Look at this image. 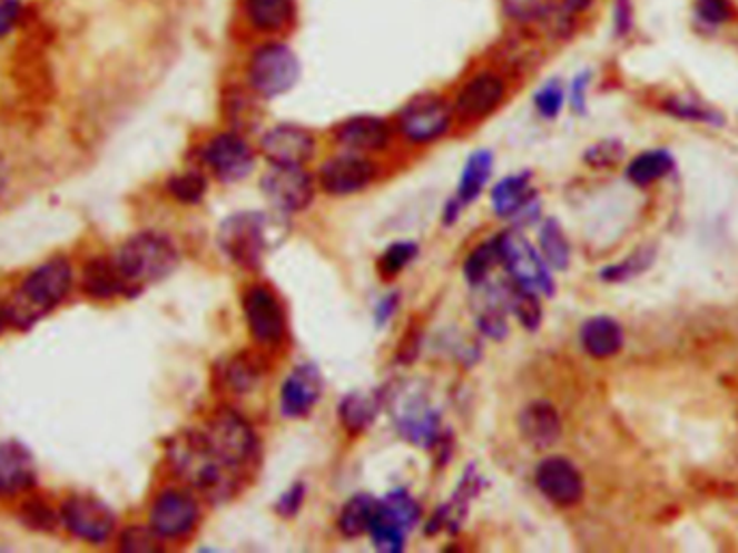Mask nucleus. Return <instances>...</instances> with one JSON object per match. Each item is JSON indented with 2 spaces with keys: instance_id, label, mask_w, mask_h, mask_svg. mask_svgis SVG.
Listing matches in <instances>:
<instances>
[{
  "instance_id": "nucleus-41",
  "label": "nucleus",
  "mask_w": 738,
  "mask_h": 553,
  "mask_svg": "<svg viewBox=\"0 0 738 553\" xmlns=\"http://www.w3.org/2000/svg\"><path fill=\"white\" fill-rule=\"evenodd\" d=\"M563 102H565V89H563L562 80H558V78L547 80L533 96L535 111L540 112L544 119H555L562 112Z\"/></svg>"
},
{
  "instance_id": "nucleus-53",
  "label": "nucleus",
  "mask_w": 738,
  "mask_h": 553,
  "mask_svg": "<svg viewBox=\"0 0 738 553\" xmlns=\"http://www.w3.org/2000/svg\"><path fill=\"white\" fill-rule=\"evenodd\" d=\"M597 0H562L563 9H568L574 16H581L594 7Z\"/></svg>"
},
{
  "instance_id": "nucleus-40",
  "label": "nucleus",
  "mask_w": 738,
  "mask_h": 553,
  "mask_svg": "<svg viewBox=\"0 0 738 553\" xmlns=\"http://www.w3.org/2000/svg\"><path fill=\"white\" fill-rule=\"evenodd\" d=\"M655 261V249L652 247H643L639 251H634L631 258L624 259L622 264H616V266H609L600 273V277L604 282H627V279H633L639 273H643L650 264Z\"/></svg>"
},
{
  "instance_id": "nucleus-45",
  "label": "nucleus",
  "mask_w": 738,
  "mask_h": 553,
  "mask_svg": "<svg viewBox=\"0 0 738 553\" xmlns=\"http://www.w3.org/2000/svg\"><path fill=\"white\" fill-rule=\"evenodd\" d=\"M634 18H637V11H634L633 0H613L611 2V31H613V38H631L634 31Z\"/></svg>"
},
{
  "instance_id": "nucleus-3",
  "label": "nucleus",
  "mask_w": 738,
  "mask_h": 553,
  "mask_svg": "<svg viewBox=\"0 0 738 553\" xmlns=\"http://www.w3.org/2000/svg\"><path fill=\"white\" fill-rule=\"evenodd\" d=\"M130 295H139L145 286L169 277L179 264L174 240L160 231H139L130 236L112 256Z\"/></svg>"
},
{
  "instance_id": "nucleus-16",
  "label": "nucleus",
  "mask_w": 738,
  "mask_h": 553,
  "mask_svg": "<svg viewBox=\"0 0 738 553\" xmlns=\"http://www.w3.org/2000/svg\"><path fill=\"white\" fill-rule=\"evenodd\" d=\"M535 484L558 506H574L581 502L586 488L579 470L562 456H551L538 465Z\"/></svg>"
},
{
  "instance_id": "nucleus-19",
  "label": "nucleus",
  "mask_w": 738,
  "mask_h": 553,
  "mask_svg": "<svg viewBox=\"0 0 738 553\" xmlns=\"http://www.w3.org/2000/svg\"><path fill=\"white\" fill-rule=\"evenodd\" d=\"M335 141L340 148L351 154H370L381 151L391 141V128L387 121L374 115H358L346 119L335 130Z\"/></svg>"
},
{
  "instance_id": "nucleus-47",
  "label": "nucleus",
  "mask_w": 738,
  "mask_h": 553,
  "mask_svg": "<svg viewBox=\"0 0 738 553\" xmlns=\"http://www.w3.org/2000/svg\"><path fill=\"white\" fill-rule=\"evenodd\" d=\"M227 378L236 392H248L255 387V383L259 378V369L253 364V359L245 355V357H238L232 362Z\"/></svg>"
},
{
  "instance_id": "nucleus-5",
  "label": "nucleus",
  "mask_w": 738,
  "mask_h": 553,
  "mask_svg": "<svg viewBox=\"0 0 738 553\" xmlns=\"http://www.w3.org/2000/svg\"><path fill=\"white\" fill-rule=\"evenodd\" d=\"M298 78L301 61L296 52L282 41H268L255 48L246 66V80L250 91L266 100L292 91Z\"/></svg>"
},
{
  "instance_id": "nucleus-30",
  "label": "nucleus",
  "mask_w": 738,
  "mask_h": 553,
  "mask_svg": "<svg viewBox=\"0 0 738 553\" xmlns=\"http://www.w3.org/2000/svg\"><path fill=\"white\" fill-rule=\"evenodd\" d=\"M381 398L374 392H354L340 405L342 424L351 433H363L378 415Z\"/></svg>"
},
{
  "instance_id": "nucleus-22",
  "label": "nucleus",
  "mask_w": 738,
  "mask_h": 553,
  "mask_svg": "<svg viewBox=\"0 0 738 553\" xmlns=\"http://www.w3.org/2000/svg\"><path fill=\"white\" fill-rule=\"evenodd\" d=\"M519 431L531 447L547 450L560 442L562 419L549 403H533L521 413Z\"/></svg>"
},
{
  "instance_id": "nucleus-31",
  "label": "nucleus",
  "mask_w": 738,
  "mask_h": 553,
  "mask_svg": "<svg viewBox=\"0 0 738 553\" xmlns=\"http://www.w3.org/2000/svg\"><path fill=\"white\" fill-rule=\"evenodd\" d=\"M381 502L372 495H356L344 506L340 515V530L346 536H358L370 530L372 519L378 513Z\"/></svg>"
},
{
  "instance_id": "nucleus-4",
  "label": "nucleus",
  "mask_w": 738,
  "mask_h": 553,
  "mask_svg": "<svg viewBox=\"0 0 738 553\" xmlns=\"http://www.w3.org/2000/svg\"><path fill=\"white\" fill-rule=\"evenodd\" d=\"M285 223L262 213H238L220 225V249L245 268H257L264 254H268L283 238Z\"/></svg>"
},
{
  "instance_id": "nucleus-39",
  "label": "nucleus",
  "mask_w": 738,
  "mask_h": 553,
  "mask_svg": "<svg viewBox=\"0 0 738 553\" xmlns=\"http://www.w3.org/2000/svg\"><path fill=\"white\" fill-rule=\"evenodd\" d=\"M508 309H512L516 314V318L521 320L523 327H528L529 332L538 329L540 320H542V309L535 295L531 290L516 286L508 288Z\"/></svg>"
},
{
  "instance_id": "nucleus-52",
  "label": "nucleus",
  "mask_w": 738,
  "mask_h": 553,
  "mask_svg": "<svg viewBox=\"0 0 738 553\" xmlns=\"http://www.w3.org/2000/svg\"><path fill=\"white\" fill-rule=\"evenodd\" d=\"M395 305H397V296L395 295L387 296V298L378 305V309H376V320H378V325H383L385 320L391 318Z\"/></svg>"
},
{
  "instance_id": "nucleus-35",
  "label": "nucleus",
  "mask_w": 738,
  "mask_h": 553,
  "mask_svg": "<svg viewBox=\"0 0 738 553\" xmlns=\"http://www.w3.org/2000/svg\"><path fill=\"white\" fill-rule=\"evenodd\" d=\"M370 536L374 541V545L385 553H397L404 550L406 543V530L400 527L395 521H391L378 506V513L372 519L370 523Z\"/></svg>"
},
{
  "instance_id": "nucleus-44",
  "label": "nucleus",
  "mask_w": 738,
  "mask_h": 553,
  "mask_svg": "<svg viewBox=\"0 0 738 553\" xmlns=\"http://www.w3.org/2000/svg\"><path fill=\"white\" fill-rule=\"evenodd\" d=\"M624 156V144L618 139H604L598 141L592 148L583 154V160L594 167V169H609L613 165H618Z\"/></svg>"
},
{
  "instance_id": "nucleus-20",
  "label": "nucleus",
  "mask_w": 738,
  "mask_h": 553,
  "mask_svg": "<svg viewBox=\"0 0 738 553\" xmlns=\"http://www.w3.org/2000/svg\"><path fill=\"white\" fill-rule=\"evenodd\" d=\"M36 461L16 442H0V497H16L36 486Z\"/></svg>"
},
{
  "instance_id": "nucleus-1",
  "label": "nucleus",
  "mask_w": 738,
  "mask_h": 553,
  "mask_svg": "<svg viewBox=\"0 0 738 553\" xmlns=\"http://www.w3.org/2000/svg\"><path fill=\"white\" fill-rule=\"evenodd\" d=\"M73 268L70 259H46L33 268L13 295L4 300L7 327L18 332H29L52 314L71 293Z\"/></svg>"
},
{
  "instance_id": "nucleus-18",
  "label": "nucleus",
  "mask_w": 738,
  "mask_h": 553,
  "mask_svg": "<svg viewBox=\"0 0 738 553\" xmlns=\"http://www.w3.org/2000/svg\"><path fill=\"white\" fill-rule=\"evenodd\" d=\"M505 98V80L494 72L473 76L457 93L456 112L464 121L484 119L501 107Z\"/></svg>"
},
{
  "instance_id": "nucleus-51",
  "label": "nucleus",
  "mask_w": 738,
  "mask_h": 553,
  "mask_svg": "<svg viewBox=\"0 0 738 553\" xmlns=\"http://www.w3.org/2000/svg\"><path fill=\"white\" fill-rule=\"evenodd\" d=\"M27 519L31 521L33 527H41V525L43 527H52L55 521H59V519H55V513L50 508H46L41 504H31L29 513H27Z\"/></svg>"
},
{
  "instance_id": "nucleus-23",
  "label": "nucleus",
  "mask_w": 738,
  "mask_h": 553,
  "mask_svg": "<svg viewBox=\"0 0 738 553\" xmlns=\"http://www.w3.org/2000/svg\"><path fill=\"white\" fill-rule=\"evenodd\" d=\"M492 208L499 217H521L525 210H533L535 192L531 188V174L523 171L510 176L492 188Z\"/></svg>"
},
{
  "instance_id": "nucleus-38",
  "label": "nucleus",
  "mask_w": 738,
  "mask_h": 553,
  "mask_svg": "<svg viewBox=\"0 0 738 553\" xmlns=\"http://www.w3.org/2000/svg\"><path fill=\"white\" fill-rule=\"evenodd\" d=\"M499 259H501V254H499V243L496 240H492V243L489 240V243L480 245L466 258V264H464V275H466L469 284L471 286H482Z\"/></svg>"
},
{
  "instance_id": "nucleus-50",
  "label": "nucleus",
  "mask_w": 738,
  "mask_h": 553,
  "mask_svg": "<svg viewBox=\"0 0 738 553\" xmlns=\"http://www.w3.org/2000/svg\"><path fill=\"white\" fill-rule=\"evenodd\" d=\"M303 497H305V486L296 484L292 486L277 504V513L283 516H292L298 513V508L303 506Z\"/></svg>"
},
{
  "instance_id": "nucleus-55",
  "label": "nucleus",
  "mask_w": 738,
  "mask_h": 553,
  "mask_svg": "<svg viewBox=\"0 0 738 553\" xmlns=\"http://www.w3.org/2000/svg\"><path fill=\"white\" fill-rule=\"evenodd\" d=\"M7 325V320H4V303H0V329Z\"/></svg>"
},
{
  "instance_id": "nucleus-46",
  "label": "nucleus",
  "mask_w": 738,
  "mask_h": 553,
  "mask_svg": "<svg viewBox=\"0 0 738 553\" xmlns=\"http://www.w3.org/2000/svg\"><path fill=\"white\" fill-rule=\"evenodd\" d=\"M417 256V245L415 243H395L388 247L387 251L381 258V273L383 275H395L402 268H406Z\"/></svg>"
},
{
  "instance_id": "nucleus-2",
  "label": "nucleus",
  "mask_w": 738,
  "mask_h": 553,
  "mask_svg": "<svg viewBox=\"0 0 738 553\" xmlns=\"http://www.w3.org/2000/svg\"><path fill=\"white\" fill-rule=\"evenodd\" d=\"M167 458L179 480L201 491L211 502H225L236 491V472L225 465L210 447L204 433H177L167 447Z\"/></svg>"
},
{
  "instance_id": "nucleus-28",
  "label": "nucleus",
  "mask_w": 738,
  "mask_h": 553,
  "mask_svg": "<svg viewBox=\"0 0 738 553\" xmlns=\"http://www.w3.org/2000/svg\"><path fill=\"white\" fill-rule=\"evenodd\" d=\"M673 156L668 149H648L634 156L627 169L629 180L637 186H650L673 171Z\"/></svg>"
},
{
  "instance_id": "nucleus-13",
  "label": "nucleus",
  "mask_w": 738,
  "mask_h": 553,
  "mask_svg": "<svg viewBox=\"0 0 738 553\" xmlns=\"http://www.w3.org/2000/svg\"><path fill=\"white\" fill-rule=\"evenodd\" d=\"M199 519V506L195 497L181 488L163 491L149 511V525L165 539H181L193 532Z\"/></svg>"
},
{
  "instance_id": "nucleus-54",
  "label": "nucleus",
  "mask_w": 738,
  "mask_h": 553,
  "mask_svg": "<svg viewBox=\"0 0 738 553\" xmlns=\"http://www.w3.org/2000/svg\"><path fill=\"white\" fill-rule=\"evenodd\" d=\"M7 186H9V165H7V160L0 156V197H2V192L7 190Z\"/></svg>"
},
{
  "instance_id": "nucleus-17",
  "label": "nucleus",
  "mask_w": 738,
  "mask_h": 553,
  "mask_svg": "<svg viewBox=\"0 0 738 553\" xmlns=\"http://www.w3.org/2000/svg\"><path fill=\"white\" fill-rule=\"evenodd\" d=\"M245 318L253 337L262 344H277L285 333V316L277 296L266 286H253L245 295Z\"/></svg>"
},
{
  "instance_id": "nucleus-48",
  "label": "nucleus",
  "mask_w": 738,
  "mask_h": 553,
  "mask_svg": "<svg viewBox=\"0 0 738 553\" xmlns=\"http://www.w3.org/2000/svg\"><path fill=\"white\" fill-rule=\"evenodd\" d=\"M24 18V0H0V39L9 38Z\"/></svg>"
},
{
  "instance_id": "nucleus-6",
  "label": "nucleus",
  "mask_w": 738,
  "mask_h": 553,
  "mask_svg": "<svg viewBox=\"0 0 738 553\" xmlns=\"http://www.w3.org/2000/svg\"><path fill=\"white\" fill-rule=\"evenodd\" d=\"M214 454L229 467L240 470L257 452V437L245 417L232 408L216 411L204 431Z\"/></svg>"
},
{
  "instance_id": "nucleus-49",
  "label": "nucleus",
  "mask_w": 738,
  "mask_h": 553,
  "mask_svg": "<svg viewBox=\"0 0 738 553\" xmlns=\"http://www.w3.org/2000/svg\"><path fill=\"white\" fill-rule=\"evenodd\" d=\"M590 80H592V72H581L574 76L568 89V102L570 109L577 115H586L588 111V89H590Z\"/></svg>"
},
{
  "instance_id": "nucleus-26",
  "label": "nucleus",
  "mask_w": 738,
  "mask_h": 553,
  "mask_svg": "<svg viewBox=\"0 0 738 553\" xmlns=\"http://www.w3.org/2000/svg\"><path fill=\"white\" fill-rule=\"evenodd\" d=\"M622 344H624V333L613 318L597 316L581 327V346L594 359H609L618 355L622 350Z\"/></svg>"
},
{
  "instance_id": "nucleus-32",
  "label": "nucleus",
  "mask_w": 738,
  "mask_h": 553,
  "mask_svg": "<svg viewBox=\"0 0 738 553\" xmlns=\"http://www.w3.org/2000/svg\"><path fill=\"white\" fill-rule=\"evenodd\" d=\"M691 13L703 29H724L738 20L737 0H691Z\"/></svg>"
},
{
  "instance_id": "nucleus-10",
  "label": "nucleus",
  "mask_w": 738,
  "mask_h": 553,
  "mask_svg": "<svg viewBox=\"0 0 738 553\" xmlns=\"http://www.w3.org/2000/svg\"><path fill=\"white\" fill-rule=\"evenodd\" d=\"M391 413L404 440L423 447H430L439 440V413L430 408L422 392H417L415 387L402 385L391 394Z\"/></svg>"
},
{
  "instance_id": "nucleus-29",
  "label": "nucleus",
  "mask_w": 738,
  "mask_h": 553,
  "mask_svg": "<svg viewBox=\"0 0 738 553\" xmlns=\"http://www.w3.org/2000/svg\"><path fill=\"white\" fill-rule=\"evenodd\" d=\"M659 109L680 121H691V124H708V126H724L726 117L717 111L715 107L706 105L698 98L691 96H669L663 98Z\"/></svg>"
},
{
  "instance_id": "nucleus-11",
  "label": "nucleus",
  "mask_w": 738,
  "mask_h": 553,
  "mask_svg": "<svg viewBox=\"0 0 738 553\" xmlns=\"http://www.w3.org/2000/svg\"><path fill=\"white\" fill-rule=\"evenodd\" d=\"M262 192L282 213H298L312 204L314 182L303 165H273L262 178Z\"/></svg>"
},
{
  "instance_id": "nucleus-14",
  "label": "nucleus",
  "mask_w": 738,
  "mask_h": 553,
  "mask_svg": "<svg viewBox=\"0 0 738 553\" xmlns=\"http://www.w3.org/2000/svg\"><path fill=\"white\" fill-rule=\"evenodd\" d=\"M376 178V165L363 154H342L326 160L319 169V185L331 195H351L372 185Z\"/></svg>"
},
{
  "instance_id": "nucleus-9",
  "label": "nucleus",
  "mask_w": 738,
  "mask_h": 553,
  "mask_svg": "<svg viewBox=\"0 0 738 553\" xmlns=\"http://www.w3.org/2000/svg\"><path fill=\"white\" fill-rule=\"evenodd\" d=\"M59 521L73 539L89 545H102L117 530V515L102 500L89 495L68 497L59 511Z\"/></svg>"
},
{
  "instance_id": "nucleus-27",
  "label": "nucleus",
  "mask_w": 738,
  "mask_h": 553,
  "mask_svg": "<svg viewBox=\"0 0 738 553\" xmlns=\"http://www.w3.org/2000/svg\"><path fill=\"white\" fill-rule=\"evenodd\" d=\"M492 151L489 149H478L469 156L466 165H464V171H462V178H460V185H457V201L464 206V204H471L475 201L484 186L489 182L492 174Z\"/></svg>"
},
{
  "instance_id": "nucleus-42",
  "label": "nucleus",
  "mask_w": 738,
  "mask_h": 553,
  "mask_svg": "<svg viewBox=\"0 0 738 553\" xmlns=\"http://www.w3.org/2000/svg\"><path fill=\"white\" fill-rule=\"evenodd\" d=\"M119 547L124 552L130 553H151L163 550V539L154 532V527H142V525H132L121 534Z\"/></svg>"
},
{
  "instance_id": "nucleus-33",
  "label": "nucleus",
  "mask_w": 738,
  "mask_h": 553,
  "mask_svg": "<svg viewBox=\"0 0 738 553\" xmlns=\"http://www.w3.org/2000/svg\"><path fill=\"white\" fill-rule=\"evenodd\" d=\"M540 249H542V258L558 268V270H563L568 268V261H570V247H568V240L563 236L562 227L558 225V221H547L542 225L540 229Z\"/></svg>"
},
{
  "instance_id": "nucleus-8",
  "label": "nucleus",
  "mask_w": 738,
  "mask_h": 553,
  "mask_svg": "<svg viewBox=\"0 0 738 553\" xmlns=\"http://www.w3.org/2000/svg\"><path fill=\"white\" fill-rule=\"evenodd\" d=\"M454 121V109L439 96H420L411 100L400 115L397 128L402 137L415 146H427L447 135Z\"/></svg>"
},
{
  "instance_id": "nucleus-12",
  "label": "nucleus",
  "mask_w": 738,
  "mask_h": 553,
  "mask_svg": "<svg viewBox=\"0 0 738 553\" xmlns=\"http://www.w3.org/2000/svg\"><path fill=\"white\" fill-rule=\"evenodd\" d=\"M204 160L210 167L211 174L225 185L245 180L255 167L253 149L236 130L211 137L204 148Z\"/></svg>"
},
{
  "instance_id": "nucleus-37",
  "label": "nucleus",
  "mask_w": 738,
  "mask_h": 553,
  "mask_svg": "<svg viewBox=\"0 0 738 553\" xmlns=\"http://www.w3.org/2000/svg\"><path fill=\"white\" fill-rule=\"evenodd\" d=\"M381 511L406 532L420 521V506L406 491H393L381 502Z\"/></svg>"
},
{
  "instance_id": "nucleus-34",
  "label": "nucleus",
  "mask_w": 738,
  "mask_h": 553,
  "mask_svg": "<svg viewBox=\"0 0 738 553\" xmlns=\"http://www.w3.org/2000/svg\"><path fill=\"white\" fill-rule=\"evenodd\" d=\"M503 13L519 24L547 22L555 11V0H501Z\"/></svg>"
},
{
  "instance_id": "nucleus-15",
  "label": "nucleus",
  "mask_w": 738,
  "mask_h": 553,
  "mask_svg": "<svg viewBox=\"0 0 738 553\" xmlns=\"http://www.w3.org/2000/svg\"><path fill=\"white\" fill-rule=\"evenodd\" d=\"M259 148L273 165H305L316 151V139L303 126L279 124L262 137Z\"/></svg>"
},
{
  "instance_id": "nucleus-43",
  "label": "nucleus",
  "mask_w": 738,
  "mask_h": 553,
  "mask_svg": "<svg viewBox=\"0 0 738 553\" xmlns=\"http://www.w3.org/2000/svg\"><path fill=\"white\" fill-rule=\"evenodd\" d=\"M206 178L199 171H186L169 180V192L184 201V204H197L206 195Z\"/></svg>"
},
{
  "instance_id": "nucleus-25",
  "label": "nucleus",
  "mask_w": 738,
  "mask_h": 553,
  "mask_svg": "<svg viewBox=\"0 0 738 553\" xmlns=\"http://www.w3.org/2000/svg\"><path fill=\"white\" fill-rule=\"evenodd\" d=\"M82 290L85 295L98 300H108L115 296L130 295L128 284L124 282L112 258L89 259L82 268Z\"/></svg>"
},
{
  "instance_id": "nucleus-24",
  "label": "nucleus",
  "mask_w": 738,
  "mask_h": 553,
  "mask_svg": "<svg viewBox=\"0 0 738 553\" xmlns=\"http://www.w3.org/2000/svg\"><path fill=\"white\" fill-rule=\"evenodd\" d=\"M246 22L259 33H282L296 16V0H243Z\"/></svg>"
},
{
  "instance_id": "nucleus-36",
  "label": "nucleus",
  "mask_w": 738,
  "mask_h": 553,
  "mask_svg": "<svg viewBox=\"0 0 738 553\" xmlns=\"http://www.w3.org/2000/svg\"><path fill=\"white\" fill-rule=\"evenodd\" d=\"M225 115L232 124V128L236 132H245V130H250L253 126H257L259 121V107L257 102L245 93V91H229V98L225 100Z\"/></svg>"
},
{
  "instance_id": "nucleus-7",
  "label": "nucleus",
  "mask_w": 738,
  "mask_h": 553,
  "mask_svg": "<svg viewBox=\"0 0 738 553\" xmlns=\"http://www.w3.org/2000/svg\"><path fill=\"white\" fill-rule=\"evenodd\" d=\"M496 243L508 273L521 288L531 290L535 295L551 296L555 293L549 264L531 247V243L523 234L508 231Z\"/></svg>"
},
{
  "instance_id": "nucleus-21",
  "label": "nucleus",
  "mask_w": 738,
  "mask_h": 553,
  "mask_svg": "<svg viewBox=\"0 0 738 553\" xmlns=\"http://www.w3.org/2000/svg\"><path fill=\"white\" fill-rule=\"evenodd\" d=\"M322 374L316 366L305 364L294 369L282 387V411L287 417H305L322 396Z\"/></svg>"
}]
</instances>
